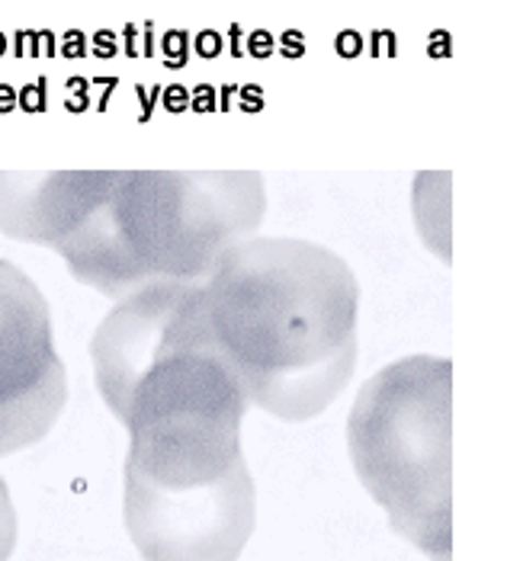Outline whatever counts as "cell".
I'll return each instance as SVG.
<instances>
[{
  "mask_svg": "<svg viewBox=\"0 0 507 561\" xmlns=\"http://www.w3.org/2000/svg\"><path fill=\"white\" fill-rule=\"evenodd\" d=\"M212 353L251 408L318 417L357 369L360 286L343 260L302 238H248L196 286Z\"/></svg>",
  "mask_w": 507,
  "mask_h": 561,
  "instance_id": "obj_1",
  "label": "cell"
},
{
  "mask_svg": "<svg viewBox=\"0 0 507 561\" xmlns=\"http://www.w3.org/2000/svg\"><path fill=\"white\" fill-rule=\"evenodd\" d=\"M263 213L260 173H113L55 254L78 283L120 302L148 286L203 283Z\"/></svg>",
  "mask_w": 507,
  "mask_h": 561,
  "instance_id": "obj_2",
  "label": "cell"
},
{
  "mask_svg": "<svg viewBox=\"0 0 507 561\" xmlns=\"http://www.w3.org/2000/svg\"><path fill=\"white\" fill-rule=\"evenodd\" d=\"M347 449L392 529L430 561H450L453 363L415 353L382 366L350 408Z\"/></svg>",
  "mask_w": 507,
  "mask_h": 561,
  "instance_id": "obj_3",
  "label": "cell"
},
{
  "mask_svg": "<svg viewBox=\"0 0 507 561\" xmlns=\"http://www.w3.org/2000/svg\"><path fill=\"white\" fill-rule=\"evenodd\" d=\"M200 286V283H196ZM248 398L212 353L200 324L196 289L190 308L128 394L126 478L158 491L210 488L241 462Z\"/></svg>",
  "mask_w": 507,
  "mask_h": 561,
  "instance_id": "obj_4",
  "label": "cell"
},
{
  "mask_svg": "<svg viewBox=\"0 0 507 561\" xmlns=\"http://www.w3.org/2000/svg\"><path fill=\"white\" fill-rule=\"evenodd\" d=\"M123 514L145 561H238L257 523V491L245 459L196 491H158L126 478Z\"/></svg>",
  "mask_w": 507,
  "mask_h": 561,
  "instance_id": "obj_5",
  "label": "cell"
},
{
  "mask_svg": "<svg viewBox=\"0 0 507 561\" xmlns=\"http://www.w3.org/2000/svg\"><path fill=\"white\" fill-rule=\"evenodd\" d=\"M68 401L65 363L40 286L0 260V456H13L55 427Z\"/></svg>",
  "mask_w": 507,
  "mask_h": 561,
  "instance_id": "obj_6",
  "label": "cell"
},
{
  "mask_svg": "<svg viewBox=\"0 0 507 561\" xmlns=\"http://www.w3.org/2000/svg\"><path fill=\"white\" fill-rule=\"evenodd\" d=\"M193 286H148L138 289L126 299H120L116 308L103 318V324L93 334L90 356H93V376L97 389L103 394L106 408L123 417L126 401L142 373L165 353V346L173 341L190 299Z\"/></svg>",
  "mask_w": 507,
  "mask_h": 561,
  "instance_id": "obj_7",
  "label": "cell"
},
{
  "mask_svg": "<svg viewBox=\"0 0 507 561\" xmlns=\"http://www.w3.org/2000/svg\"><path fill=\"white\" fill-rule=\"evenodd\" d=\"M113 173H0V231L55 251L100 203Z\"/></svg>",
  "mask_w": 507,
  "mask_h": 561,
  "instance_id": "obj_8",
  "label": "cell"
},
{
  "mask_svg": "<svg viewBox=\"0 0 507 561\" xmlns=\"http://www.w3.org/2000/svg\"><path fill=\"white\" fill-rule=\"evenodd\" d=\"M13 546H16V511H13L10 491L0 478V561L13 556Z\"/></svg>",
  "mask_w": 507,
  "mask_h": 561,
  "instance_id": "obj_9",
  "label": "cell"
}]
</instances>
